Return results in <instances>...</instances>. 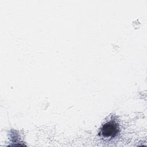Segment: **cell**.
Masks as SVG:
<instances>
[{
    "label": "cell",
    "instance_id": "obj_1",
    "mask_svg": "<svg viewBox=\"0 0 147 147\" xmlns=\"http://www.w3.org/2000/svg\"><path fill=\"white\" fill-rule=\"evenodd\" d=\"M119 131L118 125L114 121H109L105 123L100 129V134L104 138H113L115 137Z\"/></svg>",
    "mask_w": 147,
    "mask_h": 147
}]
</instances>
